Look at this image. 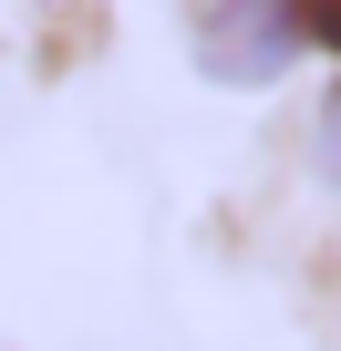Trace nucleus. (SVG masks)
<instances>
[{"instance_id":"nucleus-1","label":"nucleus","mask_w":341,"mask_h":351,"mask_svg":"<svg viewBox=\"0 0 341 351\" xmlns=\"http://www.w3.org/2000/svg\"><path fill=\"white\" fill-rule=\"evenodd\" d=\"M290 52H300L290 0H217V21H207V73L217 83H279Z\"/></svg>"},{"instance_id":"nucleus-2","label":"nucleus","mask_w":341,"mask_h":351,"mask_svg":"<svg viewBox=\"0 0 341 351\" xmlns=\"http://www.w3.org/2000/svg\"><path fill=\"white\" fill-rule=\"evenodd\" d=\"M290 21H300V42H331L341 52V0H290Z\"/></svg>"},{"instance_id":"nucleus-3","label":"nucleus","mask_w":341,"mask_h":351,"mask_svg":"<svg viewBox=\"0 0 341 351\" xmlns=\"http://www.w3.org/2000/svg\"><path fill=\"white\" fill-rule=\"evenodd\" d=\"M310 155H320V176H331V186H341V93L320 104V134H310Z\"/></svg>"}]
</instances>
